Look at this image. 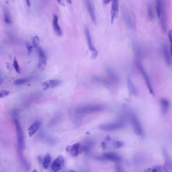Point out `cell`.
Returning a JSON list of instances; mask_svg holds the SVG:
<instances>
[{
    "label": "cell",
    "instance_id": "6da1fadb",
    "mask_svg": "<svg viewBox=\"0 0 172 172\" xmlns=\"http://www.w3.org/2000/svg\"><path fill=\"white\" fill-rule=\"evenodd\" d=\"M104 110V107L102 105H89L78 108L75 111V112L78 114H87L99 112L102 111Z\"/></svg>",
    "mask_w": 172,
    "mask_h": 172
},
{
    "label": "cell",
    "instance_id": "7a4b0ae2",
    "mask_svg": "<svg viewBox=\"0 0 172 172\" xmlns=\"http://www.w3.org/2000/svg\"><path fill=\"white\" fill-rule=\"evenodd\" d=\"M14 123L15 125L16 132L17 142H18L19 148L21 149V151H24L25 148L24 136L21 127L20 126V123L17 119H14Z\"/></svg>",
    "mask_w": 172,
    "mask_h": 172
},
{
    "label": "cell",
    "instance_id": "3957f363",
    "mask_svg": "<svg viewBox=\"0 0 172 172\" xmlns=\"http://www.w3.org/2000/svg\"><path fill=\"white\" fill-rule=\"evenodd\" d=\"M129 117L131 122L132 123L133 125L135 132L138 135L140 136V137H143L144 134L143 129L142 128L141 126V124L139 121L137 116L135 114V113L132 112H130V113H129Z\"/></svg>",
    "mask_w": 172,
    "mask_h": 172
},
{
    "label": "cell",
    "instance_id": "277c9868",
    "mask_svg": "<svg viewBox=\"0 0 172 172\" xmlns=\"http://www.w3.org/2000/svg\"><path fill=\"white\" fill-rule=\"evenodd\" d=\"M124 127V123L122 121L114 122L99 125V128L104 131H111L121 129Z\"/></svg>",
    "mask_w": 172,
    "mask_h": 172
},
{
    "label": "cell",
    "instance_id": "5b68a950",
    "mask_svg": "<svg viewBox=\"0 0 172 172\" xmlns=\"http://www.w3.org/2000/svg\"><path fill=\"white\" fill-rule=\"evenodd\" d=\"M85 33L87 44L89 46V50H90V52H92V59H96L98 56V51L96 50L94 44H93L92 37L90 35V31H89L88 26H86V28H85Z\"/></svg>",
    "mask_w": 172,
    "mask_h": 172
},
{
    "label": "cell",
    "instance_id": "8992f818",
    "mask_svg": "<svg viewBox=\"0 0 172 172\" xmlns=\"http://www.w3.org/2000/svg\"><path fill=\"white\" fill-rule=\"evenodd\" d=\"M124 20L127 25L130 28H134L135 26V20L132 13L128 9H124L123 11Z\"/></svg>",
    "mask_w": 172,
    "mask_h": 172
},
{
    "label": "cell",
    "instance_id": "52a82bcc",
    "mask_svg": "<svg viewBox=\"0 0 172 172\" xmlns=\"http://www.w3.org/2000/svg\"><path fill=\"white\" fill-rule=\"evenodd\" d=\"M139 70L140 71V72L141 73L142 76H143L145 82L146 83V86L148 87V89H149V92L151 93V95L154 96V89L152 88L151 84V81L149 79V77L148 76V74L146 73V71H145L144 69L143 68V66L140 63H138L137 64Z\"/></svg>",
    "mask_w": 172,
    "mask_h": 172
},
{
    "label": "cell",
    "instance_id": "ba28073f",
    "mask_svg": "<svg viewBox=\"0 0 172 172\" xmlns=\"http://www.w3.org/2000/svg\"><path fill=\"white\" fill-rule=\"evenodd\" d=\"M36 48L39 57L38 67L40 70H43L46 67L47 64V56L46 54L41 47L38 46Z\"/></svg>",
    "mask_w": 172,
    "mask_h": 172
},
{
    "label": "cell",
    "instance_id": "9c48e42d",
    "mask_svg": "<svg viewBox=\"0 0 172 172\" xmlns=\"http://www.w3.org/2000/svg\"><path fill=\"white\" fill-rule=\"evenodd\" d=\"M65 160L62 155H59L54 161L52 164V170L55 172H58L62 169L64 167Z\"/></svg>",
    "mask_w": 172,
    "mask_h": 172
},
{
    "label": "cell",
    "instance_id": "30bf717a",
    "mask_svg": "<svg viewBox=\"0 0 172 172\" xmlns=\"http://www.w3.org/2000/svg\"><path fill=\"white\" fill-rule=\"evenodd\" d=\"M80 149V144L79 142L74 143L72 145H69L66 148L67 153L73 157H77L79 154Z\"/></svg>",
    "mask_w": 172,
    "mask_h": 172
},
{
    "label": "cell",
    "instance_id": "8fae6325",
    "mask_svg": "<svg viewBox=\"0 0 172 172\" xmlns=\"http://www.w3.org/2000/svg\"><path fill=\"white\" fill-rule=\"evenodd\" d=\"M86 4L87 10L92 21L95 24H96V13H95V7L93 5L92 0H86Z\"/></svg>",
    "mask_w": 172,
    "mask_h": 172
},
{
    "label": "cell",
    "instance_id": "7c38bea8",
    "mask_svg": "<svg viewBox=\"0 0 172 172\" xmlns=\"http://www.w3.org/2000/svg\"><path fill=\"white\" fill-rule=\"evenodd\" d=\"M119 12V3L118 0H113L112 5L111 13V23H114L115 19L117 16Z\"/></svg>",
    "mask_w": 172,
    "mask_h": 172
},
{
    "label": "cell",
    "instance_id": "4fadbf2b",
    "mask_svg": "<svg viewBox=\"0 0 172 172\" xmlns=\"http://www.w3.org/2000/svg\"><path fill=\"white\" fill-rule=\"evenodd\" d=\"M159 19H160L161 28H162L163 32L166 33L167 31V15H166V9L165 5H164V6L163 7Z\"/></svg>",
    "mask_w": 172,
    "mask_h": 172
},
{
    "label": "cell",
    "instance_id": "5bb4252c",
    "mask_svg": "<svg viewBox=\"0 0 172 172\" xmlns=\"http://www.w3.org/2000/svg\"><path fill=\"white\" fill-rule=\"evenodd\" d=\"M61 83V81L56 79L46 81L43 83V89L44 90H47L49 89L57 87Z\"/></svg>",
    "mask_w": 172,
    "mask_h": 172
},
{
    "label": "cell",
    "instance_id": "9a60e30c",
    "mask_svg": "<svg viewBox=\"0 0 172 172\" xmlns=\"http://www.w3.org/2000/svg\"><path fill=\"white\" fill-rule=\"evenodd\" d=\"M53 28L55 34L58 37H62L63 34L62 31L58 23V17L56 15H54L53 19Z\"/></svg>",
    "mask_w": 172,
    "mask_h": 172
},
{
    "label": "cell",
    "instance_id": "2e32d148",
    "mask_svg": "<svg viewBox=\"0 0 172 172\" xmlns=\"http://www.w3.org/2000/svg\"><path fill=\"white\" fill-rule=\"evenodd\" d=\"M102 157L105 160L114 161L115 163H118L121 161L120 157L114 152H108L104 154Z\"/></svg>",
    "mask_w": 172,
    "mask_h": 172
},
{
    "label": "cell",
    "instance_id": "e0dca14e",
    "mask_svg": "<svg viewBox=\"0 0 172 172\" xmlns=\"http://www.w3.org/2000/svg\"><path fill=\"white\" fill-rule=\"evenodd\" d=\"M132 47L135 56L139 59H141L143 55V48L141 46H140L138 43L134 42L133 43Z\"/></svg>",
    "mask_w": 172,
    "mask_h": 172
},
{
    "label": "cell",
    "instance_id": "ac0fdd59",
    "mask_svg": "<svg viewBox=\"0 0 172 172\" xmlns=\"http://www.w3.org/2000/svg\"><path fill=\"white\" fill-rule=\"evenodd\" d=\"M163 54L167 65H171V52L167 44H164L163 48Z\"/></svg>",
    "mask_w": 172,
    "mask_h": 172
},
{
    "label": "cell",
    "instance_id": "d6986e66",
    "mask_svg": "<svg viewBox=\"0 0 172 172\" xmlns=\"http://www.w3.org/2000/svg\"><path fill=\"white\" fill-rule=\"evenodd\" d=\"M41 125V123L40 121H37L36 122H34L31 126L29 127V128L28 129V135L29 137H32V136H34L35 133L37 132L38 129L40 128V126Z\"/></svg>",
    "mask_w": 172,
    "mask_h": 172
},
{
    "label": "cell",
    "instance_id": "ffe728a7",
    "mask_svg": "<svg viewBox=\"0 0 172 172\" xmlns=\"http://www.w3.org/2000/svg\"><path fill=\"white\" fill-rule=\"evenodd\" d=\"M127 85H128V89L132 95L134 96H137L138 95V92L137 87L134 85L132 80H131V78L129 76L127 78Z\"/></svg>",
    "mask_w": 172,
    "mask_h": 172
},
{
    "label": "cell",
    "instance_id": "44dd1931",
    "mask_svg": "<svg viewBox=\"0 0 172 172\" xmlns=\"http://www.w3.org/2000/svg\"><path fill=\"white\" fill-rule=\"evenodd\" d=\"M163 154L164 155V158H165V161H166V163H165V165H164V170H166V172H169L172 170V163H171V160L169 155L167 154V152L165 151V149H163Z\"/></svg>",
    "mask_w": 172,
    "mask_h": 172
},
{
    "label": "cell",
    "instance_id": "7402d4cb",
    "mask_svg": "<svg viewBox=\"0 0 172 172\" xmlns=\"http://www.w3.org/2000/svg\"><path fill=\"white\" fill-rule=\"evenodd\" d=\"M93 80L96 82H98L99 83L102 84V85H105V86L110 88L111 87V84L108 80L103 78L101 77H98V76H95L93 77Z\"/></svg>",
    "mask_w": 172,
    "mask_h": 172
},
{
    "label": "cell",
    "instance_id": "603a6c76",
    "mask_svg": "<svg viewBox=\"0 0 172 172\" xmlns=\"http://www.w3.org/2000/svg\"><path fill=\"white\" fill-rule=\"evenodd\" d=\"M161 104L162 112L164 114H166L167 113V110L169 109L170 106V103L167 99H161Z\"/></svg>",
    "mask_w": 172,
    "mask_h": 172
},
{
    "label": "cell",
    "instance_id": "cb8c5ba5",
    "mask_svg": "<svg viewBox=\"0 0 172 172\" xmlns=\"http://www.w3.org/2000/svg\"><path fill=\"white\" fill-rule=\"evenodd\" d=\"M164 3L163 0H157L156 10H157V15L158 19H160L161 11H162L163 7L164 6Z\"/></svg>",
    "mask_w": 172,
    "mask_h": 172
},
{
    "label": "cell",
    "instance_id": "d4e9b609",
    "mask_svg": "<svg viewBox=\"0 0 172 172\" xmlns=\"http://www.w3.org/2000/svg\"><path fill=\"white\" fill-rule=\"evenodd\" d=\"M4 21L5 23L8 24H10L12 23L11 14L7 8H4Z\"/></svg>",
    "mask_w": 172,
    "mask_h": 172
},
{
    "label": "cell",
    "instance_id": "484cf974",
    "mask_svg": "<svg viewBox=\"0 0 172 172\" xmlns=\"http://www.w3.org/2000/svg\"><path fill=\"white\" fill-rule=\"evenodd\" d=\"M107 73L108 74L109 76H110L111 78L113 79V80L116 82H119V78L117 75L115 73L112 69L108 68L107 69Z\"/></svg>",
    "mask_w": 172,
    "mask_h": 172
},
{
    "label": "cell",
    "instance_id": "4316f807",
    "mask_svg": "<svg viewBox=\"0 0 172 172\" xmlns=\"http://www.w3.org/2000/svg\"><path fill=\"white\" fill-rule=\"evenodd\" d=\"M50 161H51V157L50 155L49 154H46L44 158L43 159V163H42L44 169H47V167H49V165H50Z\"/></svg>",
    "mask_w": 172,
    "mask_h": 172
},
{
    "label": "cell",
    "instance_id": "83f0119b",
    "mask_svg": "<svg viewBox=\"0 0 172 172\" xmlns=\"http://www.w3.org/2000/svg\"><path fill=\"white\" fill-rule=\"evenodd\" d=\"M31 79L30 78H21V79H17L14 82L15 85H23L24 84L30 82Z\"/></svg>",
    "mask_w": 172,
    "mask_h": 172
},
{
    "label": "cell",
    "instance_id": "f1b7e54d",
    "mask_svg": "<svg viewBox=\"0 0 172 172\" xmlns=\"http://www.w3.org/2000/svg\"><path fill=\"white\" fill-rule=\"evenodd\" d=\"M148 16L149 18V19L151 20H152L154 19V12L153 8H152V6L151 4H149L148 6Z\"/></svg>",
    "mask_w": 172,
    "mask_h": 172
},
{
    "label": "cell",
    "instance_id": "f546056e",
    "mask_svg": "<svg viewBox=\"0 0 172 172\" xmlns=\"http://www.w3.org/2000/svg\"><path fill=\"white\" fill-rule=\"evenodd\" d=\"M145 171H152V172H164L166 170H164V167L161 166H154V167L149 168L148 170H146Z\"/></svg>",
    "mask_w": 172,
    "mask_h": 172
},
{
    "label": "cell",
    "instance_id": "4dcf8cb0",
    "mask_svg": "<svg viewBox=\"0 0 172 172\" xmlns=\"http://www.w3.org/2000/svg\"><path fill=\"white\" fill-rule=\"evenodd\" d=\"M20 151H21V149L19 148V157H20V161H21L22 164H23V166H24V167L25 168H28V163H27V161H25V160H24V158L23 157V155H22V154L20 152Z\"/></svg>",
    "mask_w": 172,
    "mask_h": 172
},
{
    "label": "cell",
    "instance_id": "1f68e13d",
    "mask_svg": "<svg viewBox=\"0 0 172 172\" xmlns=\"http://www.w3.org/2000/svg\"><path fill=\"white\" fill-rule=\"evenodd\" d=\"M40 44V40L39 37L37 36H35L34 37L32 41V47L36 48L37 47H38V45Z\"/></svg>",
    "mask_w": 172,
    "mask_h": 172
},
{
    "label": "cell",
    "instance_id": "d6a6232c",
    "mask_svg": "<svg viewBox=\"0 0 172 172\" xmlns=\"http://www.w3.org/2000/svg\"><path fill=\"white\" fill-rule=\"evenodd\" d=\"M13 66H14V69L15 70L16 72L18 74L20 73V66L19 65L17 61V59L16 58H14L13 60Z\"/></svg>",
    "mask_w": 172,
    "mask_h": 172
},
{
    "label": "cell",
    "instance_id": "836d02e7",
    "mask_svg": "<svg viewBox=\"0 0 172 172\" xmlns=\"http://www.w3.org/2000/svg\"><path fill=\"white\" fill-rule=\"evenodd\" d=\"M113 146L115 148H122L124 145V143L122 141H116L114 142L113 143Z\"/></svg>",
    "mask_w": 172,
    "mask_h": 172
},
{
    "label": "cell",
    "instance_id": "e575fe53",
    "mask_svg": "<svg viewBox=\"0 0 172 172\" xmlns=\"http://www.w3.org/2000/svg\"><path fill=\"white\" fill-rule=\"evenodd\" d=\"M9 95V92L8 90H3L0 91V99L5 98Z\"/></svg>",
    "mask_w": 172,
    "mask_h": 172
},
{
    "label": "cell",
    "instance_id": "d590c367",
    "mask_svg": "<svg viewBox=\"0 0 172 172\" xmlns=\"http://www.w3.org/2000/svg\"><path fill=\"white\" fill-rule=\"evenodd\" d=\"M26 47L28 49V55H30L32 52V46L29 44V43L26 44Z\"/></svg>",
    "mask_w": 172,
    "mask_h": 172
},
{
    "label": "cell",
    "instance_id": "8d00e7d4",
    "mask_svg": "<svg viewBox=\"0 0 172 172\" xmlns=\"http://www.w3.org/2000/svg\"><path fill=\"white\" fill-rule=\"evenodd\" d=\"M168 37H169V41H170V51L171 52V49H172V31H170L168 33Z\"/></svg>",
    "mask_w": 172,
    "mask_h": 172
},
{
    "label": "cell",
    "instance_id": "74e56055",
    "mask_svg": "<svg viewBox=\"0 0 172 172\" xmlns=\"http://www.w3.org/2000/svg\"><path fill=\"white\" fill-rule=\"evenodd\" d=\"M113 0H104V4H108L110 3V2H112Z\"/></svg>",
    "mask_w": 172,
    "mask_h": 172
},
{
    "label": "cell",
    "instance_id": "f35d334b",
    "mask_svg": "<svg viewBox=\"0 0 172 172\" xmlns=\"http://www.w3.org/2000/svg\"><path fill=\"white\" fill-rule=\"evenodd\" d=\"M58 3L60 5H62V6H65L64 2L62 0H57Z\"/></svg>",
    "mask_w": 172,
    "mask_h": 172
},
{
    "label": "cell",
    "instance_id": "ab89813d",
    "mask_svg": "<svg viewBox=\"0 0 172 172\" xmlns=\"http://www.w3.org/2000/svg\"><path fill=\"white\" fill-rule=\"evenodd\" d=\"M25 1H26V4L28 5V6H31V1L30 0H25Z\"/></svg>",
    "mask_w": 172,
    "mask_h": 172
},
{
    "label": "cell",
    "instance_id": "60d3db41",
    "mask_svg": "<svg viewBox=\"0 0 172 172\" xmlns=\"http://www.w3.org/2000/svg\"><path fill=\"white\" fill-rule=\"evenodd\" d=\"M117 169L118 171H122L121 170V167L120 166H117Z\"/></svg>",
    "mask_w": 172,
    "mask_h": 172
},
{
    "label": "cell",
    "instance_id": "b9f144b4",
    "mask_svg": "<svg viewBox=\"0 0 172 172\" xmlns=\"http://www.w3.org/2000/svg\"><path fill=\"white\" fill-rule=\"evenodd\" d=\"M67 2H68V3L69 4H72L71 0H67Z\"/></svg>",
    "mask_w": 172,
    "mask_h": 172
},
{
    "label": "cell",
    "instance_id": "7bdbcfd3",
    "mask_svg": "<svg viewBox=\"0 0 172 172\" xmlns=\"http://www.w3.org/2000/svg\"><path fill=\"white\" fill-rule=\"evenodd\" d=\"M2 82H3V79H2V78L0 77V84H1L2 83Z\"/></svg>",
    "mask_w": 172,
    "mask_h": 172
}]
</instances>
